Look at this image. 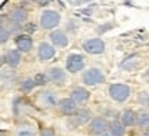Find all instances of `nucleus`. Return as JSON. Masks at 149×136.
Returning <instances> with one entry per match:
<instances>
[{
  "label": "nucleus",
  "mask_w": 149,
  "mask_h": 136,
  "mask_svg": "<svg viewBox=\"0 0 149 136\" xmlns=\"http://www.w3.org/2000/svg\"><path fill=\"white\" fill-rule=\"evenodd\" d=\"M81 81L84 85H100L105 83V76L98 68H90L83 73Z\"/></svg>",
  "instance_id": "3"
},
{
  "label": "nucleus",
  "mask_w": 149,
  "mask_h": 136,
  "mask_svg": "<svg viewBox=\"0 0 149 136\" xmlns=\"http://www.w3.org/2000/svg\"><path fill=\"white\" fill-rule=\"evenodd\" d=\"M74 118V121H76V124L77 125H86V124H88L91 121V118H93V114H91V111L88 109H77V111L74 113L73 115H72Z\"/></svg>",
  "instance_id": "14"
},
{
  "label": "nucleus",
  "mask_w": 149,
  "mask_h": 136,
  "mask_svg": "<svg viewBox=\"0 0 149 136\" xmlns=\"http://www.w3.org/2000/svg\"><path fill=\"white\" fill-rule=\"evenodd\" d=\"M50 39H51V43H53L55 47H59V48H64L69 44V39L66 36V33L62 30H54L51 32L50 35Z\"/></svg>",
  "instance_id": "12"
},
{
  "label": "nucleus",
  "mask_w": 149,
  "mask_h": 136,
  "mask_svg": "<svg viewBox=\"0 0 149 136\" xmlns=\"http://www.w3.org/2000/svg\"><path fill=\"white\" fill-rule=\"evenodd\" d=\"M3 63H4V58H3L1 55H0V68L3 66Z\"/></svg>",
  "instance_id": "29"
},
{
  "label": "nucleus",
  "mask_w": 149,
  "mask_h": 136,
  "mask_svg": "<svg viewBox=\"0 0 149 136\" xmlns=\"http://www.w3.org/2000/svg\"><path fill=\"white\" fill-rule=\"evenodd\" d=\"M33 81H35V84L37 85H47L48 83H50V80H48V76L47 73H37L35 77H33Z\"/></svg>",
  "instance_id": "23"
},
{
  "label": "nucleus",
  "mask_w": 149,
  "mask_h": 136,
  "mask_svg": "<svg viewBox=\"0 0 149 136\" xmlns=\"http://www.w3.org/2000/svg\"><path fill=\"white\" fill-rule=\"evenodd\" d=\"M4 62L11 69H15L21 63V52L18 50H8L4 55Z\"/></svg>",
  "instance_id": "15"
},
{
  "label": "nucleus",
  "mask_w": 149,
  "mask_h": 136,
  "mask_svg": "<svg viewBox=\"0 0 149 136\" xmlns=\"http://www.w3.org/2000/svg\"><path fill=\"white\" fill-rule=\"evenodd\" d=\"M15 46L19 52H29L33 48V40L28 35H18L15 37Z\"/></svg>",
  "instance_id": "11"
},
{
  "label": "nucleus",
  "mask_w": 149,
  "mask_h": 136,
  "mask_svg": "<svg viewBox=\"0 0 149 136\" xmlns=\"http://www.w3.org/2000/svg\"><path fill=\"white\" fill-rule=\"evenodd\" d=\"M39 136H55V131L53 128H50V126H44V128L40 129Z\"/></svg>",
  "instance_id": "26"
},
{
  "label": "nucleus",
  "mask_w": 149,
  "mask_h": 136,
  "mask_svg": "<svg viewBox=\"0 0 149 136\" xmlns=\"http://www.w3.org/2000/svg\"><path fill=\"white\" fill-rule=\"evenodd\" d=\"M108 131L112 136H124L126 135V126L119 120H113L108 125Z\"/></svg>",
  "instance_id": "18"
},
{
  "label": "nucleus",
  "mask_w": 149,
  "mask_h": 136,
  "mask_svg": "<svg viewBox=\"0 0 149 136\" xmlns=\"http://www.w3.org/2000/svg\"><path fill=\"white\" fill-rule=\"evenodd\" d=\"M15 136H37V129L32 124H21L17 126Z\"/></svg>",
  "instance_id": "19"
},
{
  "label": "nucleus",
  "mask_w": 149,
  "mask_h": 136,
  "mask_svg": "<svg viewBox=\"0 0 149 136\" xmlns=\"http://www.w3.org/2000/svg\"><path fill=\"white\" fill-rule=\"evenodd\" d=\"M83 50L90 55H100L105 51V43L104 40L94 37V39H88L83 43Z\"/></svg>",
  "instance_id": "4"
},
{
  "label": "nucleus",
  "mask_w": 149,
  "mask_h": 136,
  "mask_svg": "<svg viewBox=\"0 0 149 136\" xmlns=\"http://www.w3.org/2000/svg\"><path fill=\"white\" fill-rule=\"evenodd\" d=\"M142 136H149V129H146V131L144 132V135H142Z\"/></svg>",
  "instance_id": "31"
},
{
  "label": "nucleus",
  "mask_w": 149,
  "mask_h": 136,
  "mask_svg": "<svg viewBox=\"0 0 149 136\" xmlns=\"http://www.w3.org/2000/svg\"><path fill=\"white\" fill-rule=\"evenodd\" d=\"M0 81L6 85H13V83L15 81V74L13 70H3L0 73Z\"/></svg>",
  "instance_id": "21"
},
{
  "label": "nucleus",
  "mask_w": 149,
  "mask_h": 136,
  "mask_svg": "<svg viewBox=\"0 0 149 136\" xmlns=\"http://www.w3.org/2000/svg\"><path fill=\"white\" fill-rule=\"evenodd\" d=\"M88 1H91V0H69V3L73 6H83L86 3H88Z\"/></svg>",
  "instance_id": "27"
},
{
  "label": "nucleus",
  "mask_w": 149,
  "mask_h": 136,
  "mask_svg": "<svg viewBox=\"0 0 149 136\" xmlns=\"http://www.w3.org/2000/svg\"><path fill=\"white\" fill-rule=\"evenodd\" d=\"M10 36H11V32L8 29L0 26V44H4V43L8 41Z\"/></svg>",
  "instance_id": "25"
},
{
  "label": "nucleus",
  "mask_w": 149,
  "mask_h": 136,
  "mask_svg": "<svg viewBox=\"0 0 149 136\" xmlns=\"http://www.w3.org/2000/svg\"><path fill=\"white\" fill-rule=\"evenodd\" d=\"M137 100H138V103L144 109H149V94L148 92H145V91L139 92L138 96H137Z\"/></svg>",
  "instance_id": "24"
},
{
  "label": "nucleus",
  "mask_w": 149,
  "mask_h": 136,
  "mask_svg": "<svg viewBox=\"0 0 149 136\" xmlns=\"http://www.w3.org/2000/svg\"><path fill=\"white\" fill-rule=\"evenodd\" d=\"M39 103L44 109H53V107H55V106L58 105L57 92L51 91V89H46V91L40 92V95H39Z\"/></svg>",
  "instance_id": "7"
},
{
  "label": "nucleus",
  "mask_w": 149,
  "mask_h": 136,
  "mask_svg": "<svg viewBox=\"0 0 149 136\" xmlns=\"http://www.w3.org/2000/svg\"><path fill=\"white\" fill-rule=\"evenodd\" d=\"M76 103H86L87 100L90 99V92L83 87H76L70 91V96Z\"/></svg>",
  "instance_id": "13"
},
{
  "label": "nucleus",
  "mask_w": 149,
  "mask_h": 136,
  "mask_svg": "<svg viewBox=\"0 0 149 136\" xmlns=\"http://www.w3.org/2000/svg\"><path fill=\"white\" fill-rule=\"evenodd\" d=\"M108 125H109V122H108L107 118H104V117H94L88 122V131H90L91 135L101 136L107 132Z\"/></svg>",
  "instance_id": "5"
},
{
  "label": "nucleus",
  "mask_w": 149,
  "mask_h": 136,
  "mask_svg": "<svg viewBox=\"0 0 149 136\" xmlns=\"http://www.w3.org/2000/svg\"><path fill=\"white\" fill-rule=\"evenodd\" d=\"M120 122L124 126H134L137 125V113L134 110H123L120 114Z\"/></svg>",
  "instance_id": "16"
},
{
  "label": "nucleus",
  "mask_w": 149,
  "mask_h": 136,
  "mask_svg": "<svg viewBox=\"0 0 149 136\" xmlns=\"http://www.w3.org/2000/svg\"><path fill=\"white\" fill-rule=\"evenodd\" d=\"M35 87H36V84H35L33 79H31V77L24 79L21 83H19V89H21L22 92H25V94H28V92H32L33 89H35Z\"/></svg>",
  "instance_id": "22"
},
{
  "label": "nucleus",
  "mask_w": 149,
  "mask_h": 136,
  "mask_svg": "<svg viewBox=\"0 0 149 136\" xmlns=\"http://www.w3.org/2000/svg\"><path fill=\"white\" fill-rule=\"evenodd\" d=\"M137 125L142 129H149V113L146 111L137 113Z\"/></svg>",
  "instance_id": "20"
},
{
  "label": "nucleus",
  "mask_w": 149,
  "mask_h": 136,
  "mask_svg": "<svg viewBox=\"0 0 149 136\" xmlns=\"http://www.w3.org/2000/svg\"><path fill=\"white\" fill-rule=\"evenodd\" d=\"M10 19L14 23H22V22L26 21V17H28V12L25 8H22V7H15V8H13L10 11Z\"/></svg>",
  "instance_id": "17"
},
{
  "label": "nucleus",
  "mask_w": 149,
  "mask_h": 136,
  "mask_svg": "<svg viewBox=\"0 0 149 136\" xmlns=\"http://www.w3.org/2000/svg\"><path fill=\"white\" fill-rule=\"evenodd\" d=\"M109 96L112 99L117 102V103H123L130 98L131 95V88L128 87L127 84H123V83H115L109 85Z\"/></svg>",
  "instance_id": "1"
},
{
  "label": "nucleus",
  "mask_w": 149,
  "mask_h": 136,
  "mask_svg": "<svg viewBox=\"0 0 149 136\" xmlns=\"http://www.w3.org/2000/svg\"><path fill=\"white\" fill-rule=\"evenodd\" d=\"M26 30L32 33V32L36 30V28H35V25H33V23H29V25H28V28H26Z\"/></svg>",
  "instance_id": "28"
},
{
  "label": "nucleus",
  "mask_w": 149,
  "mask_h": 136,
  "mask_svg": "<svg viewBox=\"0 0 149 136\" xmlns=\"http://www.w3.org/2000/svg\"><path fill=\"white\" fill-rule=\"evenodd\" d=\"M57 106H58L61 114L68 115V117L73 115L77 111V103L72 98H64V99L58 100V105Z\"/></svg>",
  "instance_id": "9"
},
{
  "label": "nucleus",
  "mask_w": 149,
  "mask_h": 136,
  "mask_svg": "<svg viewBox=\"0 0 149 136\" xmlns=\"http://www.w3.org/2000/svg\"><path fill=\"white\" fill-rule=\"evenodd\" d=\"M61 22V14L55 10H44L40 15V26L43 29L51 30L57 28Z\"/></svg>",
  "instance_id": "2"
},
{
  "label": "nucleus",
  "mask_w": 149,
  "mask_h": 136,
  "mask_svg": "<svg viewBox=\"0 0 149 136\" xmlns=\"http://www.w3.org/2000/svg\"><path fill=\"white\" fill-rule=\"evenodd\" d=\"M47 76L48 80L54 83L55 85H65L68 83V74L62 68H58V66H54V68H50L47 70Z\"/></svg>",
  "instance_id": "8"
},
{
  "label": "nucleus",
  "mask_w": 149,
  "mask_h": 136,
  "mask_svg": "<svg viewBox=\"0 0 149 136\" xmlns=\"http://www.w3.org/2000/svg\"><path fill=\"white\" fill-rule=\"evenodd\" d=\"M55 57V48L51 46V44H48V43L43 41L39 44V47H37V58L43 61V62H47L50 59H53Z\"/></svg>",
  "instance_id": "10"
},
{
  "label": "nucleus",
  "mask_w": 149,
  "mask_h": 136,
  "mask_svg": "<svg viewBox=\"0 0 149 136\" xmlns=\"http://www.w3.org/2000/svg\"><path fill=\"white\" fill-rule=\"evenodd\" d=\"M146 79L149 80V69H148V70H146Z\"/></svg>",
  "instance_id": "32"
},
{
  "label": "nucleus",
  "mask_w": 149,
  "mask_h": 136,
  "mask_svg": "<svg viewBox=\"0 0 149 136\" xmlns=\"http://www.w3.org/2000/svg\"><path fill=\"white\" fill-rule=\"evenodd\" d=\"M0 136H10V135H8L7 132H1V133H0Z\"/></svg>",
  "instance_id": "30"
},
{
  "label": "nucleus",
  "mask_w": 149,
  "mask_h": 136,
  "mask_svg": "<svg viewBox=\"0 0 149 136\" xmlns=\"http://www.w3.org/2000/svg\"><path fill=\"white\" fill-rule=\"evenodd\" d=\"M84 57L80 54H70L66 58V70L69 73H77L81 72L84 68Z\"/></svg>",
  "instance_id": "6"
}]
</instances>
